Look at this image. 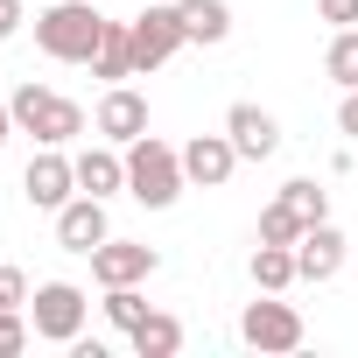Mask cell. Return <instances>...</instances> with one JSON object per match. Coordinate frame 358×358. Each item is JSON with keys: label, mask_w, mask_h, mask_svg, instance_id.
Masks as SVG:
<instances>
[{"label": "cell", "mask_w": 358, "mask_h": 358, "mask_svg": "<svg viewBox=\"0 0 358 358\" xmlns=\"http://www.w3.org/2000/svg\"><path fill=\"white\" fill-rule=\"evenodd\" d=\"M232 169H239V148H232V134H197V141L183 148V176H190V183H204V190L232 183Z\"/></svg>", "instance_id": "obj_10"}, {"label": "cell", "mask_w": 358, "mask_h": 358, "mask_svg": "<svg viewBox=\"0 0 358 358\" xmlns=\"http://www.w3.org/2000/svg\"><path fill=\"white\" fill-rule=\"evenodd\" d=\"M29 302V281H22V267H0V309H22Z\"/></svg>", "instance_id": "obj_24"}, {"label": "cell", "mask_w": 358, "mask_h": 358, "mask_svg": "<svg viewBox=\"0 0 358 358\" xmlns=\"http://www.w3.org/2000/svg\"><path fill=\"white\" fill-rule=\"evenodd\" d=\"M78 190H92V197L127 190V155H113V148H85V155H78Z\"/></svg>", "instance_id": "obj_15"}, {"label": "cell", "mask_w": 358, "mask_h": 358, "mask_svg": "<svg viewBox=\"0 0 358 358\" xmlns=\"http://www.w3.org/2000/svg\"><path fill=\"white\" fill-rule=\"evenodd\" d=\"M8 134H15V106H0V148H8Z\"/></svg>", "instance_id": "obj_28"}, {"label": "cell", "mask_w": 358, "mask_h": 358, "mask_svg": "<svg viewBox=\"0 0 358 358\" xmlns=\"http://www.w3.org/2000/svg\"><path fill=\"white\" fill-rule=\"evenodd\" d=\"M99 36H106V15L92 8V0H57V8L36 15V43H43V57H57V64H92Z\"/></svg>", "instance_id": "obj_2"}, {"label": "cell", "mask_w": 358, "mask_h": 358, "mask_svg": "<svg viewBox=\"0 0 358 358\" xmlns=\"http://www.w3.org/2000/svg\"><path fill=\"white\" fill-rule=\"evenodd\" d=\"M99 134H106L113 148L141 141V134H148V99H141V92H127V85H113V92L99 99Z\"/></svg>", "instance_id": "obj_12"}, {"label": "cell", "mask_w": 358, "mask_h": 358, "mask_svg": "<svg viewBox=\"0 0 358 358\" xmlns=\"http://www.w3.org/2000/svg\"><path fill=\"white\" fill-rule=\"evenodd\" d=\"M239 337L253 344V351H302V316H295V302H246V316H239Z\"/></svg>", "instance_id": "obj_6"}, {"label": "cell", "mask_w": 358, "mask_h": 358, "mask_svg": "<svg viewBox=\"0 0 358 358\" xmlns=\"http://www.w3.org/2000/svg\"><path fill=\"white\" fill-rule=\"evenodd\" d=\"M302 232H309V225H302V218H295V211H288L281 197H274V204L260 211V239H267V246H295Z\"/></svg>", "instance_id": "obj_21"}, {"label": "cell", "mask_w": 358, "mask_h": 358, "mask_svg": "<svg viewBox=\"0 0 358 358\" xmlns=\"http://www.w3.org/2000/svg\"><path fill=\"white\" fill-rule=\"evenodd\" d=\"M127 337H134L141 358H176V351H183V323H176V316H155V309H148Z\"/></svg>", "instance_id": "obj_17"}, {"label": "cell", "mask_w": 358, "mask_h": 358, "mask_svg": "<svg viewBox=\"0 0 358 358\" xmlns=\"http://www.w3.org/2000/svg\"><path fill=\"white\" fill-rule=\"evenodd\" d=\"M92 274H99V288H127V281H148V274H155V246H134V239H106V246H92Z\"/></svg>", "instance_id": "obj_9"}, {"label": "cell", "mask_w": 358, "mask_h": 358, "mask_svg": "<svg viewBox=\"0 0 358 358\" xmlns=\"http://www.w3.org/2000/svg\"><path fill=\"white\" fill-rule=\"evenodd\" d=\"M176 15H183L190 43H225L232 36V8H225V0H176Z\"/></svg>", "instance_id": "obj_16"}, {"label": "cell", "mask_w": 358, "mask_h": 358, "mask_svg": "<svg viewBox=\"0 0 358 358\" xmlns=\"http://www.w3.org/2000/svg\"><path fill=\"white\" fill-rule=\"evenodd\" d=\"M127 29H134V71H162L176 50L190 43V36H183V15H176V8H141Z\"/></svg>", "instance_id": "obj_4"}, {"label": "cell", "mask_w": 358, "mask_h": 358, "mask_svg": "<svg viewBox=\"0 0 358 358\" xmlns=\"http://www.w3.org/2000/svg\"><path fill=\"white\" fill-rule=\"evenodd\" d=\"M225 134H232L239 162H267V155L281 148V127H274V113H260V106H246V99L225 113Z\"/></svg>", "instance_id": "obj_11"}, {"label": "cell", "mask_w": 358, "mask_h": 358, "mask_svg": "<svg viewBox=\"0 0 358 358\" xmlns=\"http://www.w3.org/2000/svg\"><path fill=\"white\" fill-rule=\"evenodd\" d=\"M113 239V225H106V197H92V190H78L64 211H57V246L64 253H85L92 260V246H106Z\"/></svg>", "instance_id": "obj_8"}, {"label": "cell", "mask_w": 358, "mask_h": 358, "mask_svg": "<svg viewBox=\"0 0 358 358\" xmlns=\"http://www.w3.org/2000/svg\"><path fill=\"white\" fill-rule=\"evenodd\" d=\"M295 267H302V281H330L337 267H344V232L323 218V225H309L302 239H295Z\"/></svg>", "instance_id": "obj_13"}, {"label": "cell", "mask_w": 358, "mask_h": 358, "mask_svg": "<svg viewBox=\"0 0 358 358\" xmlns=\"http://www.w3.org/2000/svg\"><path fill=\"white\" fill-rule=\"evenodd\" d=\"M281 204H288V211H295L302 225H323V218H330V190H316L309 176H295V183H281Z\"/></svg>", "instance_id": "obj_19"}, {"label": "cell", "mask_w": 358, "mask_h": 358, "mask_svg": "<svg viewBox=\"0 0 358 358\" xmlns=\"http://www.w3.org/2000/svg\"><path fill=\"white\" fill-rule=\"evenodd\" d=\"M316 15H323L330 29H351V22H358V0H316Z\"/></svg>", "instance_id": "obj_25"}, {"label": "cell", "mask_w": 358, "mask_h": 358, "mask_svg": "<svg viewBox=\"0 0 358 358\" xmlns=\"http://www.w3.org/2000/svg\"><path fill=\"white\" fill-rule=\"evenodd\" d=\"M29 309H36V337L43 344H71L85 330V288H71V281H43Z\"/></svg>", "instance_id": "obj_5"}, {"label": "cell", "mask_w": 358, "mask_h": 358, "mask_svg": "<svg viewBox=\"0 0 358 358\" xmlns=\"http://www.w3.org/2000/svg\"><path fill=\"white\" fill-rule=\"evenodd\" d=\"M337 127L358 141V92H344V106H337Z\"/></svg>", "instance_id": "obj_26"}, {"label": "cell", "mask_w": 358, "mask_h": 358, "mask_svg": "<svg viewBox=\"0 0 358 358\" xmlns=\"http://www.w3.org/2000/svg\"><path fill=\"white\" fill-rule=\"evenodd\" d=\"M183 148H169V141H155V134H141V141H127V197L134 204H148V211H169L176 197H183Z\"/></svg>", "instance_id": "obj_1"}, {"label": "cell", "mask_w": 358, "mask_h": 358, "mask_svg": "<svg viewBox=\"0 0 358 358\" xmlns=\"http://www.w3.org/2000/svg\"><path fill=\"white\" fill-rule=\"evenodd\" d=\"M22 197H29L36 211H64V204L78 197V162H71L64 148H43V155L29 162V176H22Z\"/></svg>", "instance_id": "obj_7"}, {"label": "cell", "mask_w": 358, "mask_h": 358, "mask_svg": "<svg viewBox=\"0 0 358 358\" xmlns=\"http://www.w3.org/2000/svg\"><path fill=\"white\" fill-rule=\"evenodd\" d=\"M92 78H141L134 71V29L127 22H106V36H99V50H92Z\"/></svg>", "instance_id": "obj_14"}, {"label": "cell", "mask_w": 358, "mask_h": 358, "mask_svg": "<svg viewBox=\"0 0 358 358\" xmlns=\"http://www.w3.org/2000/svg\"><path fill=\"white\" fill-rule=\"evenodd\" d=\"M15 127H29L43 148H64V141L85 134V106L64 99V92H50V85H22L15 92Z\"/></svg>", "instance_id": "obj_3"}, {"label": "cell", "mask_w": 358, "mask_h": 358, "mask_svg": "<svg viewBox=\"0 0 358 358\" xmlns=\"http://www.w3.org/2000/svg\"><path fill=\"white\" fill-rule=\"evenodd\" d=\"M29 337H36V323H22L15 309H0V358H15V351H29Z\"/></svg>", "instance_id": "obj_23"}, {"label": "cell", "mask_w": 358, "mask_h": 358, "mask_svg": "<svg viewBox=\"0 0 358 358\" xmlns=\"http://www.w3.org/2000/svg\"><path fill=\"white\" fill-rule=\"evenodd\" d=\"M323 71H330L344 92H358V29H337V36H330V50H323Z\"/></svg>", "instance_id": "obj_20"}, {"label": "cell", "mask_w": 358, "mask_h": 358, "mask_svg": "<svg viewBox=\"0 0 358 358\" xmlns=\"http://www.w3.org/2000/svg\"><path fill=\"white\" fill-rule=\"evenodd\" d=\"M15 29H22V0H0V43H8Z\"/></svg>", "instance_id": "obj_27"}, {"label": "cell", "mask_w": 358, "mask_h": 358, "mask_svg": "<svg viewBox=\"0 0 358 358\" xmlns=\"http://www.w3.org/2000/svg\"><path fill=\"white\" fill-rule=\"evenodd\" d=\"M288 281H302V267H295V246H267V239H260V253H253V288L281 295Z\"/></svg>", "instance_id": "obj_18"}, {"label": "cell", "mask_w": 358, "mask_h": 358, "mask_svg": "<svg viewBox=\"0 0 358 358\" xmlns=\"http://www.w3.org/2000/svg\"><path fill=\"white\" fill-rule=\"evenodd\" d=\"M106 316H113L120 330H134V323L148 316V295H141V281H127V288H106Z\"/></svg>", "instance_id": "obj_22"}]
</instances>
